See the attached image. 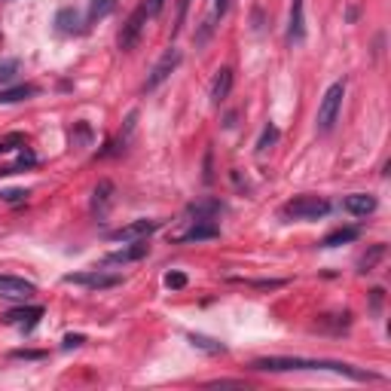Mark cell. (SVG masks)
I'll use <instances>...</instances> for the list:
<instances>
[{"instance_id":"cell-19","label":"cell","mask_w":391,"mask_h":391,"mask_svg":"<svg viewBox=\"0 0 391 391\" xmlns=\"http://www.w3.org/2000/svg\"><path fill=\"white\" fill-rule=\"evenodd\" d=\"M358 235H361V233H358V229H355V226H349V229H336V233H331V235H324V242H321V244H324V248H336V244H346V242H355V239H358Z\"/></svg>"},{"instance_id":"cell-23","label":"cell","mask_w":391,"mask_h":391,"mask_svg":"<svg viewBox=\"0 0 391 391\" xmlns=\"http://www.w3.org/2000/svg\"><path fill=\"white\" fill-rule=\"evenodd\" d=\"M275 141H278V128H275V126H266V128H263V135H260V141H257V150H260V153H266Z\"/></svg>"},{"instance_id":"cell-11","label":"cell","mask_w":391,"mask_h":391,"mask_svg":"<svg viewBox=\"0 0 391 391\" xmlns=\"http://www.w3.org/2000/svg\"><path fill=\"white\" fill-rule=\"evenodd\" d=\"M147 251H150L147 239H138V242L128 244V248H119V251H113V254H107V263H117V266L135 263V260H144V257H147Z\"/></svg>"},{"instance_id":"cell-14","label":"cell","mask_w":391,"mask_h":391,"mask_svg":"<svg viewBox=\"0 0 391 391\" xmlns=\"http://www.w3.org/2000/svg\"><path fill=\"white\" fill-rule=\"evenodd\" d=\"M229 92H233V71H229V67H220L217 76H214V83H211V101L224 104L229 98Z\"/></svg>"},{"instance_id":"cell-27","label":"cell","mask_w":391,"mask_h":391,"mask_svg":"<svg viewBox=\"0 0 391 391\" xmlns=\"http://www.w3.org/2000/svg\"><path fill=\"white\" fill-rule=\"evenodd\" d=\"M92 141V128L86 126V122H80V126H76V132L71 135V144L76 147V144H89Z\"/></svg>"},{"instance_id":"cell-7","label":"cell","mask_w":391,"mask_h":391,"mask_svg":"<svg viewBox=\"0 0 391 391\" xmlns=\"http://www.w3.org/2000/svg\"><path fill=\"white\" fill-rule=\"evenodd\" d=\"M67 285H83V288H113L119 285V275H110V272H101V269H92V272H76V275H65Z\"/></svg>"},{"instance_id":"cell-3","label":"cell","mask_w":391,"mask_h":391,"mask_svg":"<svg viewBox=\"0 0 391 391\" xmlns=\"http://www.w3.org/2000/svg\"><path fill=\"white\" fill-rule=\"evenodd\" d=\"M324 361H306V358H260L254 370L260 373H288V370H321Z\"/></svg>"},{"instance_id":"cell-10","label":"cell","mask_w":391,"mask_h":391,"mask_svg":"<svg viewBox=\"0 0 391 391\" xmlns=\"http://www.w3.org/2000/svg\"><path fill=\"white\" fill-rule=\"evenodd\" d=\"M43 318V306H25V309H13L6 312V324L22 327V331H34L37 321Z\"/></svg>"},{"instance_id":"cell-33","label":"cell","mask_w":391,"mask_h":391,"mask_svg":"<svg viewBox=\"0 0 391 391\" xmlns=\"http://www.w3.org/2000/svg\"><path fill=\"white\" fill-rule=\"evenodd\" d=\"M13 358H25V361H37V358H43V351H13Z\"/></svg>"},{"instance_id":"cell-8","label":"cell","mask_w":391,"mask_h":391,"mask_svg":"<svg viewBox=\"0 0 391 391\" xmlns=\"http://www.w3.org/2000/svg\"><path fill=\"white\" fill-rule=\"evenodd\" d=\"M159 226H163L159 220H135V224L119 226L117 233H110V239L113 242H138V239H147L150 233H156Z\"/></svg>"},{"instance_id":"cell-15","label":"cell","mask_w":391,"mask_h":391,"mask_svg":"<svg viewBox=\"0 0 391 391\" xmlns=\"http://www.w3.org/2000/svg\"><path fill=\"white\" fill-rule=\"evenodd\" d=\"M306 37V15H303V0H294L290 3V25H288V40L300 43Z\"/></svg>"},{"instance_id":"cell-30","label":"cell","mask_w":391,"mask_h":391,"mask_svg":"<svg viewBox=\"0 0 391 391\" xmlns=\"http://www.w3.org/2000/svg\"><path fill=\"white\" fill-rule=\"evenodd\" d=\"M83 342H86V336H80V333H67V336H65V349L83 346Z\"/></svg>"},{"instance_id":"cell-25","label":"cell","mask_w":391,"mask_h":391,"mask_svg":"<svg viewBox=\"0 0 391 391\" xmlns=\"http://www.w3.org/2000/svg\"><path fill=\"white\" fill-rule=\"evenodd\" d=\"M190 342H193V346H199V349H205V351H211V355H220V351H224V346H220V342H214V340H208V336H190Z\"/></svg>"},{"instance_id":"cell-21","label":"cell","mask_w":391,"mask_h":391,"mask_svg":"<svg viewBox=\"0 0 391 391\" xmlns=\"http://www.w3.org/2000/svg\"><path fill=\"white\" fill-rule=\"evenodd\" d=\"M382 257H385V244H373L370 254H364V257H361V263H358V266H361V272H373Z\"/></svg>"},{"instance_id":"cell-16","label":"cell","mask_w":391,"mask_h":391,"mask_svg":"<svg viewBox=\"0 0 391 391\" xmlns=\"http://www.w3.org/2000/svg\"><path fill=\"white\" fill-rule=\"evenodd\" d=\"M226 10H229V0H211V13H208V19H205V28H202V34H199V43L208 40L211 31H214V25H217L220 19H224Z\"/></svg>"},{"instance_id":"cell-5","label":"cell","mask_w":391,"mask_h":391,"mask_svg":"<svg viewBox=\"0 0 391 391\" xmlns=\"http://www.w3.org/2000/svg\"><path fill=\"white\" fill-rule=\"evenodd\" d=\"M37 294L34 281H25L19 275H0V300H13V303H28Z\"/></svg>"},{"instance_id":"cell-20","label":"cell","mask_w":391,"mask_h":391,"mask_svg":"<svg viewBox=\"0 0 391 391\" xmlns=\"http://www.w3.org/2000/svg\"><path fill=\"white\" fill-rule=\"evenodd\" d=\"M117 10V0H92L89 3V22H101Z\"/></svg>"},{"instance_id":"cell-32","label":"cell","mask_w":391,"mask_h":391,"mask_svg":"<svg viewBox=\"0 0 391 391\" xmlns=\"http://www.w3.org/2000/svg\"><path fill=\"white\" fill-rule=\"evenodd\" d=\"M163 3H165V0H147V3H144V6H147V15H159V13H163Z\"/></svg>"},{"instance_id":"cell-28","label":"cell","mask_w":391,"mask_h":391,"mask_svg":"<svg viewBox=\"0 0 391 391\" xmlns=\"http://www.w3.org/2000/svg\"><path fill=\"white\" fill-rule=\"evenodd\" d=\"M165 288H172V290L187 288V275H183V272H168L165 275Z\"/></svg>"},{"instance_id":"cell-29","label":"cell","mask_w":391,"mask_h":391,"mask_svg":"<svg viewBox=\"0 0 391 391\" xmlns=\"http://www.w3.org/2000/svg\"><path fill=\"white\" fill-rule=\"evenodd\" d=\"M187 10H190V0H181L178 3V25H174V34L183 28V22H187Z\"/></svg>"},{"instance_id":"cell-1","label":"cell","mask_w":391,"mask_h":391,"mask_svg":"<svg viewBox=\"0 0 391 391\" xmlns=\"http://www.w3.org/2000/svg\"><path fill=\"white\" fill-rule=\"evenodd\" d=\"M285 214L288 220H321L331 214V202L321 196H297L285 205Z\"/></svg>"},{"instance_id":"cell-4","label":"cell","mask_w":391,"mask_h":391,"mask_svg":"<svg viewBox=\"0 0 391 391\" xmlns=\"http://www.w3.org/2000/svg\"><path fill=\"white\" fill-rule=\"evenodd\" d=\"M181 65V49H165L163 52V58L153 65V71H150V76H147V83H144V92H153V89H159L163 83L168 80V76L174 74V67Z\"/></svg>"},{"instance_id":"cell-17","label":"cell","mask_w":391,"mask_h":391,"mask_svg":"<svg viewBox=\"0 0 391 391\" xmlns=\"http://www.w3.org/2000/svg\"><path fill=\"white\" fill-rule=\"evenodd\" d=\"M37 86H31V83H25V86H10V89H0V104H15V101H28V98L37 95Z\"/></svg>"},{"instance_id":"cell-26","label":"cell","mask_w":391,"mask_h":391,"mask_svg":"<svg viewBox=\"0 0 391 391\" xmlns=\"http://www.w3.org/2000/svg\"><path fill=\"white\" fill-rule=\"evenodd\" d=\"M0 199L10 202V205H19V202H25L28 199V190H0Z\"/></svg>"},{"instance_id":"cell-24","label":"cell","mask_w":391,"mask_h":391,"mask_svg":"<svg viewBox=\"0 0 391 391\" xmlns=\"http://www.w3.org/2000/svg\"><path fill=\"white\" fill-rule=\"evenodd\" d=\"M25 147V135H6L0 138V153H13V150H22Z\"/></svg>"},{"instance_id":"cell-12","label":"cell","mask_w":391,"mask_h":391,"mask_svg":"<svg viewBox=\"0 0 391 391\" xmlns=\"http://www.w3.org/2000/svg\"><path fill=\"white\" fill-rule=\"evenodd\" d=\"M342 208H346L349 214H355V217H367V214L376 211V196L370 193H351L342 199Z\"/></svg>"},{"instance_id":"cell-9","label":"cell","mask_w":391,"mask_h":391,"mask_svg":"<svg viewBox=\"0 0 391 391\" xmlns=\"http://www.w3.org/2000/svg\"><path fill=\"white\" fill-rule=\"evenodd\" d=\"M220 235V226L214 224V217H196L190 220V229L178 235V242H205V239H214Z\"/></svg>"},{"instance_id":"cell-22","label":"cell","mask_w":391,"mask_h":391,"mask_svg":"<svg viewBox=\"0 0 391 391\" xmlns=\"http://www.w3.org/2000/svg\"><path fill=\"white\" fill-rule=\"evenodd\" d=\"M15 74H19V61H15V58H3V61H0V89H3L6 83H13Z\"/></svg>"},{"instance_id":"cell-6","label":"cell","mask_w":391,"mask_h":391,"mask_svg":"<svg viewBox=\"0 0 391 391\" xmlns=\"http://www.w3.org/2000/svg\"><path fill=\"white\" fill-rule=\"evenodd\" d=\"M144 25H147V6H138L119 31V49L122 52H132L138 46V40H141V34H144Z\"/></svg>"},{"instance_id":"cell-18","label":"cell","mask_w":391,"mask_h":391,"mask_svg":"<svg viewBox=\"0 0 391 391\" xmlns=\"http://www.w3.org/2000/svg\"><path fill=\"white\" fill-rule=\"evenodd\" d=\"M56 25H58L61 34H83V19H80V13L76 10H71V6L58 13Z\"/></svg>"},{"instance_id":"cell-13","label":"cell","mask_w":391,"mask_h":391,"mask_svg":"<svg viewBox=\"0 0 391 391\" xmlns=\"http://www.w3.org/2000/svg\"><path fill=\"white\" fill-rule=\"evenodd\" d=\"M110 205H113V183L110 181H98L95 193H92V214L101 220L104 214L110 211Z\"/></svg>"},{"instance_id":"cell-31","label":"cell","mask_w":391,"mask_h":391,"mask_svg":"<svg viewBox=\"0 0 391 391\" xmlns=\"http://www.w3.org/2000/svg\"><path fill=\"white\" fill-rule=\"evenodd\" d=\"M34 163H37V159L31 156V153H22V156H19V163H15V172H19V168H31Z\"/></svg>"},{"instance_id":"cell-2","label":"cell","mask_w":391,"mask_h":391,"mask_svg":"<svg viewBox=\"0 0 391 391\" xmlns=\"http://www.w3.org/2000/svg\"><path fill=\"white\" fill-rule=\"evenodd\" d=\"M342 98H346V83H333V86L324 92V98H321V107H318V122H315L321 135H327V132H331V128L336 126V117H340Z\"/></svg>"}]
</instances>
